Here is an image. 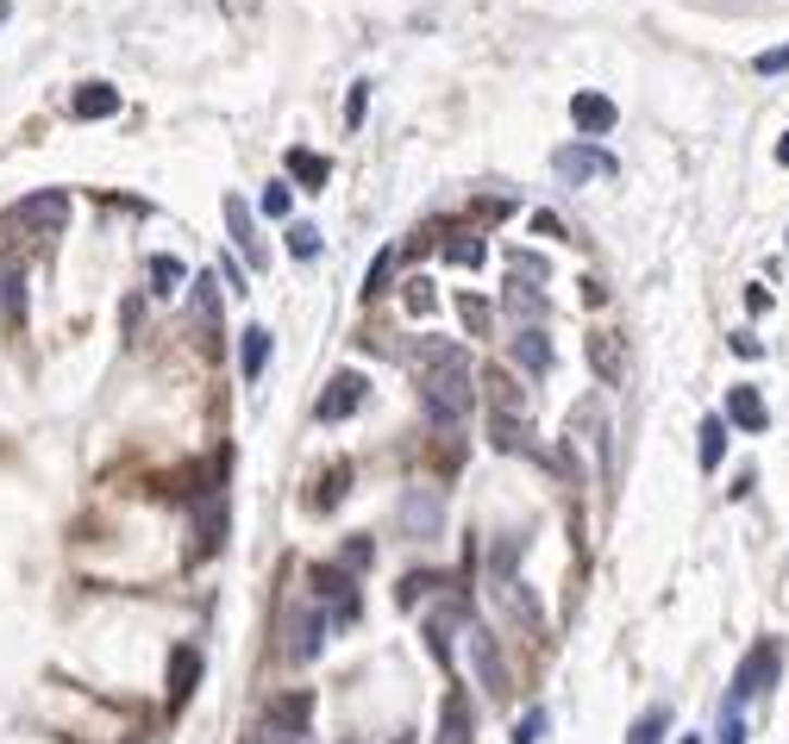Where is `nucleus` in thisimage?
Listing matches in <instances>:
<instances>
[{"label":"nucleus","instance_id":"8fccbe9b","mask_svg":"<svg viewBox=\"0 0 789 744\" xmlns=\"http://www.w3.org/2000/svg\"><path fill=\"white\" fill-rule=\"evenodd\" d=\"M733 350H739V357H764V345L752 338V332H733Z\"/></svg>","mask_w":789,"mask_h":744},{"label":"nucleus","instance_id":"9b49d317","mask_svg":"<svg viewBox=\"0 0 789 744\" xmlns=\"http://www.w3.org/2000/svg\"><path fill=\"white\" fill-rule=\"evenodd\" d=\"M464 638H470V664H477V682H483V695L508 700V695H514V682H508V664H502V650H495V632H489V625H470Z\"/></svg>","mask_w":789,"mask_h":744},{"label":"nucleus","instance_id":"37998d69","mask_svg":"<svg viewBox=\"0 0 789 744\" xmlns=\"http://www.w3.org/2000/svg\"><path fill=\"white\" fill-rule=\"evenodd\" d=\"M288 207H295V200H288V188H263V213H270V220H288Z\"/></svg>","mask_w":789,"mask_h":744},{"label":"nucleus","instance_id":"cd10ccee","mask_svg":"<svg viewBox=\"0 0 789 744\" xmlns=\"http://www.w3.org/2000/svg\"><path fill=\"white\" fill-rule=\"evenodd\" d=\"M589 363L602 375V388H614V382H620V338H614V332H595V338H589Z\"/></svg>","mask_w":789,"mask_h":744},{"label":"nucleus","instance_id":"39448f33","mask_svg":"<svg viewBox=\"0 0 789 744\" xmlns=\"http://www.w3.org/2000/svg\"><path fill=\"white\" fill-rule=\"evenodd\" d=\"M395 532H402L408 545H433V538H445V488H433V482L402 488V500H395Z\"/></svg>","mask_w":789,"mask_h":744},{"label":"nucleus","instance_id":"ddd939ff","mask_svg":"<svg viewBox=\"0 0 789 744\" xmlns=\"http://www.w3.org/2000/svg\"><path fill=\"white\" fill-rule=\"evenodd\" d=\"M188 320L201 325V345H207V350H220V338H226V325H220V275H195Z\"/></svg>","mask_w":789,"mask_h":744},{"label":"nucleus","instance_id":"7c9ffc66","mask_svg":"<svg viewBox=\"0 0 789 744\" xmlns=\"http://www.w3.org/2000/svg\"><path fill=\"white\" fill-rule=\"evenodd\" d=\"M664 732H670V707H645V714L627 726V744H664Z\"/></svg>","mask_w":789,"mask_h":744},{"label":"nucleus","instance_id":"a211bd4d","mask_svg":"<svg viewBox=\"0 0 789 744\" xmlns=\"http://www.w3.org/2000/svg\"><path fill=\"white\" fill-rule=\"evenodd\" d=\"M226 232H232V245L245 250V263H251V270H263V263H270V250H263V238H257L251 207H245L238 195H226Z\"/></svg>","mask_w":789,"mask_h":744},{"label":"nucleus","instance_id":"864d4df0","mask_svg":"<svg viewBox=\"0 0 789 744\" xmlns=\"http://www.w3.org/2000/svg\"><path fill=\"white\" fill-rule=\"evenodd\" d=\"M389 744H414V739H389Z\"/></svg>","mask_w":789,"mask_h":744},{"label":"nucleus","instance_id":"5701e85b","mask_svg":"<svg viewBox=\"0 0 789 744\" xmlns=\"http://www.w3.org/2000/svg\"><path fill=\"white\" fill-rule=\"evenodd\" d=\"M570 120H577L583 138H602V132H614V100L608 95H577L570 100Z\"/></svg>","mask_w":789,"mask_h":744},{"label":"nucleus","instance_id":"72a5a7b5","mask_svg":"<svg viewBox=\"0 0 789 744\" xmlns=\"http://www.w3.org/2000/svg\"><path fill=\"white\" fill-rule=\"evenodd\" d=\"M245 744H307V732H288V726H276V720H257L251 732H245Z\"/></svg>","mask_w":789,"mask_h":744},{"label":"nucleus","instance_id":"7ed1b4c3","mask_svg":"<svg viewBox=\"0 0 789 744\" xmlns=\"http://www.w3.org/2000/svg\"><path fill=\"white\" fill-rule=\"evenodd\" d=\"M226 532H232V500L213 482V488H201L195 513H188V563H213L226 550Z\"/></svg>","mask_w":789,"mask_h":744},{"label":"nucleus","instance_id":"f257e3e1","mask_svg":"<svg viewBox=\"0 0 789 744\" xmlns=\"http://www.w3.org/2000/svg\"><path fill=\"white\" fill-rule=\"evenodd\" d=\"M408 363H414V382H420V400H427L433 425L458 432L464 413L477 407V375H470V357H464L458 345L433 338V345H414Z\"/></svg>","mask_w":789,"mask_h":744},{"label":"nucleus","instance_id":"2eb2a0df","mask_svg":"<svg viewBox=\"0 0 789 744\" xmlns=\"http://www.w3.org/2000/svg\"><path fill=\"white\" fill-rule=\"evenodd\" d=\"M439 744H477V707L464 689H445L439 700Z\"/></svg>","mask_w":789,"mask_h":744},{"label":"nucleus","instance_id":"c9c22d12","mask_svg":"<svg viewBox=\"0 0 789 744\" xmlns=\"http://www.w3.org/2000/svg\"><path fill=\"white\" fill-rule=\"evenodd\" d=\"M389 275H395V250H382L377 263H370V275H363V300L389 295Z\"/></svg>","mask_w":789,"mask_h":744},{"label":"nucleus","instance_id":"a18cd8bd","mask_svg":"<svg viewBox=\"0 0 789 744\" xmlns=\"http://www.w3.org/2000/svg\"><path fill=\"white\" fill-rule=\"evenodd\" d=\"M338 563H345V570H370V538H352V550H345V557H338Z\"/></svg>","mask_w":789,"mask_h":744},{"label":"nucleus","instance_id":"a878e982","mask_svg":"<svg viewBox=\"0 0 789 744\" xmlns=\"http://www.w3.org/2000/svg\"><path fill=\"white\" fill-rule=\"evenodd\" d=\"M263 363H270V332H263V325H245V332H238V375L257 382Z\"/></svg>","mask_w":789,"mask_h":744},{"label":"nucleus","instance_id":"3c124183","mask_svg":"<svg viewBox=\"0 0 789 744\" xmlns=\"http://www.w3.org/2000/svg\"><path fill=\"white\" fill-rule=\"evenodd\" d=\"M777 163H789V138H784V145H777Z\"/></svg>","mask_w":789,"mask_h":744},{"label":"nucleus","instance_id":"58836bf2","mask_svg":"<svg viewBox=\"0 0 789 744\" xmlns=\"http://www.w3.org/2000/svg\"><path fill=\"white\" fill-rule=\"evenodd\" d=\"M151 282H157V295H176L182 263H176V257H151Z\"/></svg>","mask_w":789,"mask_h":744},{"label":"nucleus","instance_id":"49530a36","mask_svg":"<svg viewBox=\"0 0 789 744\" xmlns=\"http://www.w3.org/2000/svg\"><path fill=\"white\" fill-rule=\"evenodd\" d=\"M533 232H539V238H570V232H564V220H558V213H545V207L533 213Z\"/></svg>","mask_w":789,"mask_h":744},{"label":"nucleus","instance_id":"20e7f679","mask_svg":"<svg viewBox=\"0 0 789 744\" xmlns=\"http://www.w3.org/2000/svg\"><path fill=\"white\" fill-rule=\"evenodd\" d=\"M777 675H784V638H759V645L739 657L733 689H727V714H739L745 700H764L777 689Z\"/></svg>","mask_w":789,"mask_h":744},{"label":"nucleus","instance_id":"c03bdc74","mask_svg":"<svg viewBox=\"0 0 789 744\" xmlns=\"http://www.w3.org/2000/svg\"><path fill=\"white\" fill-rule=\"evenodd\" d=\"M714 744H745V720H739V714H720V732H714Z\"/></svg>","mask_w":789,"mask_h":744},{"label":"nucleus","instance_id":"9d476101","mask_svg":"<svg viewBox=\"0 0 789 744\" xmlns=\"http://www.w3.org/2000/svg\"><path fill=\"white\" fill-rule=\"evenodd\" d=\"M363 400H370V382H363L357 370H338L326 382V395L313 400V420H320V425H338V420H352Z\"/></svg>","mask_w":789,"mask_h":744},{"label":"nucleus","instance_id":"6ab92c4d","mask_svg":"<svg viewBox=\"0 0 789 744\" xmlns=\"http://www.w3.org/2000/svg\"><path fill=\"white\" fill-rule=\"evenodd\" d=\"M570 432H577V445H595V457L608 463V407H602L595 395L570 407Z\"/></svg>","mask_w":789,"mask_h":744},{"label":"nucleus","instance_id":"1a4fd4ad","mask_svg":"<svg viewBox=\"0 0 789 744\" xmlns=\"http://www.w3.org/2000/svg\"><path fill=\"white\" fill-rule=\"evenodd\" d=\"M552 170H558L564 182H595V175H620V163H614L595 138H577V145L552 150Z\"/></svg>","mask_w":789,"mask_h":744},{"label":"nucleus","instance_id":"4be33fe9","mask_svg":"<svg viewBox=\"0 0 789 744\" xmlns=\"http://www.w3.org/2000/svg\"><path fill=\"white\" fill-rule=\"evenodd\" d=\"M520 557H527V532H502V538L489 545V582H495V588L520 582Z\"/></svg>","mask_w":789,"mask_h":744},{"label":"nucleus","instance_id":"393cba45","mask_svg":"<svg viewBox=\"0 0 789 744\" xmlns=\"http://www.w3.org/2000/svg\"><path fill=\"white\" fill-rule=\"evenodd\" d=\"M263 720L288 726V732H307V720H313V695H307V689H288L282 700H270V707H263Z\"/></svg>","mask_w":789,"mask_h":744},{"label":"nucleus","instance_id":"c85d7f7f","mask_svg":"<svg viewBox=\"0 0 789 744\" xmlns=\"http://www.w3.org/2000/svg\"><path fill=\"white\" fill-rule=\"evenodd\" d=\"M720 457H727V420H720V413H708V420H702V445H695V463H702V470H720Z\"/></svg>","mask_w":789,"mask_h":744},{"label":"nucleus","instance_id":"09e8293b","mask_svg":"<svg viewBox=\"0 0 789 744\" xmlns=\"http://www.w3.org/2000/svg\"><path fill=\"white\" fill-rule=\"evenodd\" d=\"M220 282H226L232 295H245V270H238V263H220Z\"/></svg>","mask_w":789,"mask_h":744},{"label":"nucleus","instance_id":"de8ad7c7","mask_svg":"<svg viewBox=\"0 0 789 744\" xmlns=\"http://www.w3.org/2000/svg\"><path fill=\"white\" fill-rule=\"evenodd\" d=\"M363 107H370V82L352 88V107H345V125H363Z\"/></svg>","mask_w":789,"mask_h":744},{"label":"nucleus","instance_id":"5fc2aeb1","mask_svg":"<svg viewBox=\"0 0 789 744\" xmlns=\"http://www.w3.org/2000/svg\"><path fill=\"white\" fill-rule=\"evenodd\" d=\"M0 20H7V7H0Z\"/></svg>","mask_w":789,"mask_h":744},{"label":"nucleus","instance_id":"f704fd0d","mask_svg":"<svg viewBox=\"0 0 789 744\" xmlns=\"http://www.w3.org/2000/svg\"><path fill=\"white\" fill-rule=\"evenodd\" d=\"M545 732H552V714H545V707H527L520 726H514V744H539Z\"/></svg>","mask_w":789,"mask_h":744},{"label":"nucleus","instance_id":"c756f323","mask_svg":"<svg viewBox=\"0 0 789 744\" xmlns=\"http://www.w3.org/2000/svg\"><path fill=\"white\" fill-rule=\"evenodd\" d=\"M439 250H445V257H452V263H464V270H477V263H483L489 250H483V238H477V232H452V238H439Z\"/></svg>","mask_w":789,"mask_h":744},{"label":"nucleus","instance_id":"a19ab883","mask_svg":"<svg viewBox=\"0 0 789 744\" xmlns=\"http://www.w3.org/2000/svg\"><path fill=\"white\" fill-rule=\"evenodd\" d=\"M752 70H759V75H789V45L759 50V57H752Z\"/></svg>","mask_w":789,"mask_h":744},{"label":"nucleus","instance_id":"dca6fc26","mask_svg":"<svg viewBox=\"0 0 789 744\" xmlns=\"http://www.w3.org/2000/svg\"><path fill=\"white\" fill-rule=\"evenodd\" d=\"M163 689H170V714H182V707H188V695H195V689H201V650L195 645H176L170 650V682H163Z\"/></svg>","mask_w":789,"mask_h":744},{"label":"nucleus","instance_id":"423d86ee","mask_svg":"<svg viewBox=\"0 0 789 744\" xmlns=\"http://www.w3.org/2000/svg\"><path fill=\"white\" fill-rule=\"evenodd\" d=\"M307 595L320 600V613L332 620V632H338V625H357V613H363L357 575L345 570V563H313V570H307Z\"/></svg>","mask_w":789,"mask_h":744},{"label":"nucleus","instance_id":"0eeeda50","mask_svg":"<svg viewBox=\"0 0 789 744\" xmlns=\"http://www.w3.org/2000/svg\"><path fill=\"white\" fill-rule=\"evenodd\" d=\"M326 638H332V620L320 613L313 595H301L288 607V620H282V657H288V664H313V657L326 650Z\"/></svg>","mask_w":789,"mask_h":744},{"label":"nucleus","instance_id":"6e6552de","mask_svg":"<svg viewBox=\"0 0 789 744\" xmlns=\"http://www.w3.org/2000/svg\"><path fill=\"white\" fill-rule=\"evenodd\" d=\"M489 445L502 450V457H539V463H545V450L533 445L527 407H489Z\"/></svg>","mask_w":789,"mask_h":744},{"label":"nucleus","instance_id":"412c9836","mask_svg":"<svg viewBox=\"0 0 789 744\" xmlns=\"http://www.w3.org/2000/svg\"><path fill=\"white\" fill-rule=\"evenodd\" d=\"M727 425H739V432H764V425H770V407H764V395L752 382L727 388Z\"/></svg>","mask_w":789,"mask_h":744},{"label":"nucleus","instance_id":"f3484780","mask_svg":"<svg viewBox=\"0 0 789 744\" xmlns=\"http://www.w3.org/2000/svg\"><path fill=\"white\" fill-rule=\"evenodd\" d=\"M508 350H514V363L527 375H552V363H558V350H552V338H545V325H520L508 338Z\"/></svg>","mask_w":789,"mask_h":744},{"label":"nucleus","instance_id":"e433bc0d","mask_svg":"<svg viewBox=\"0 0 789 744\" xmlns=\"http://www.w3.org/2000/svg\"><path fill=\"white\" fill-rule=\"evenodd\" d=\"M508 270L520 275V282H539V288H545V257H533V250H508Z\"/></svg>","mask_w":789,"mask_h":744},{"label":"nucleus","instance_id":"aec40b11","mask_svg":"<svg viewBox=\"0 0 789 744\" xmlns=\"http://www.w3.org/2000/svg\"><path fill=\"white\" fill-rule=\"evenodd\" d=\"M502 307H508L520 325H545V320H552V300H545V288H539V282H520V275L502 288Z\"/></svg>","mask_w":789,"mask_h":744},{"label":"nucleus","instance_id":"603ef678","mask_svg":"<svg viewBox=\"0 0 789 744\" xmlns=\"http://www.w3.org/2000/svg\"><path fill=\"white\" fill-rule=\"evenodd\" d=\"M677 744H708V739H702V732H689V739H677Z\"/></svg>","mask_w":789,"mask_h":744},{"label":"nucleus","instance_id":"473e14b6","mask_svg":"<svg viewBox=\"0 0 789 744\" xmlns=\"http://www.w3.org/2000/svg\"><path fill=\"white\" fill-rule=\"evenodd\" d=\"M288 257H295V263H313V257H320V225H288Z\"/></svg>","mask_w":789,"mask_h":744},{"label":"nucleus","instance_id":"f03ea898","mask_svg":"<svg viewBox=\"0 0 789 744\" xmlns=\"http://www.w3.org/2000/svg\"><path fill=\"white\" fill-rule=\"evenodd\" d=\"M70 225V195L63 188H38V195L13 200L7 213H0V238L13 245V238H57Z\"/></svg>","mask_w":789,"mask_h":744},{"label":"nucleus","instance_id":"f8f14e48","mask_svg":"<svg viewBox=\"0 0 789 744\" xmlns=\"http://www.w3.org/2000/svg\"><path fill=\"white\" fill-rule=\"evenodd\" d=\"M470 607H464V595H445L433 607V613H427V650H433L439 664H452V638H458V632H470Z\"/></svg>","mask_w":789,"mask_h":744},{"label":"nucleus","instance_id":"2f4dec72","mask_svg":"<svg viewBox=\"0 0 789 744\" xmlns=\"http://www.w3.org/2000/svg\"><path fill=\"white\" fill-rule=\"evenodd\" d=\"M288 170H295V175H301V182H307V188H326V157H313V150H288Z\"/></svg>","mask_w":789,"mask_h":744},{"label":"nucleus","instance_id":"b1692460","mask_svg":"<svg viewBox=\"0 0 789 744\" xmlns=\"http://www.w3.org/2000/svg\"><path fill=\"white\" fill-rule=\"evenodd\" d=\"M70 113H76V120H113V113H120V88H107V82H82L76 100H70Z\"/></svg>","mask_w":789,"mask_h":744},{"label":"nucleus","instance_id":"bb28decb","mask_svg":"<svg viewBox=\"0 0 789 744\" xmlns=\"http://www.w3.org/2000/svg\"><path fill=\"white\" fill-rule=\"evenodd\" d=\"M338 495H352V463H332V470L320 475V488L307 495V507H313V513H332V507H338Z\"/></svg>","mask_w":789,"mask_h":744},{"label":"nucleus","instance_id":"4468645a","mask_svg":"<svg viewBox=\"0 0 789 744\" xmlns=\"http://www.w3.org/2000/svg\"><path fill=\"white\" fill-rule=\"evenodd\" d=\"M0 325L13 338L26 332V263L20 257H0Z\"/></svg>","mask_w":789,"mask_h":744},{"label":"nucleus","instance_id":"79ce46f5","mask_svg":"<svg viewBox=\"0 0 789 744\" xmlns=\"http://www.w3.org/2000/svg\"><path fill=\"white\" fill-rule=\"evenodd\" d=\"M427 588H439V575H408V582L395 588V600H402V607H420V595H427Z\"/></svg>","mask_w":789,"mask_h":744},{"label":"nucleus","instance_id":"4c0bfd02","mask_svg":"<svg viewBox=\"0 0 789 744\" xmlns=\"http://www.w3.org/2000/svg\"><path fill=\"white\" fill-rule=\"evenodd\" d=\"M402 300H408V313H433V307H439V295H433V282H427V275H414L408 288H402Z\"/></svg>","mask_w":789,"mask_h":744},{"label":"nucleus","instance_id":"ea45409f","mask_svg":"<svg viewBox=\"0 0 789 744\" xmlns=\"http://www.w3.org/2000/svg\"><path fill=\"white\" fill-rule=\"evenodd\" d=\"M458 313H464V325H470V332H489V300L458 295Z\"/></svg>","mask_w":789,"mask_h":744}]
</instances>
